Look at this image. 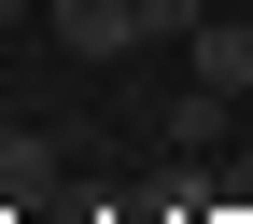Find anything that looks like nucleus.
<instances>
[{
	"label": "nucleus",
	"mask_w": 253,
	"mask_h": 224,
	"mask_svg": "<svg viewBox=\"0 0 253 224\" xmlns=\"http://www.w3.org/2000/svg\"><path fill=\"white\" fill-rule=\"evenodd\" d=\"M42 28L71 56H126V42H155V0H42Z\"/></svg>",
	"instance_id": "f257e3e1"
},
{
	"label": "nucleus",
	"mask_w": 253,
	"mask_h": 224,
	"mask_svg": "<svg viewBox=\"0 0 253 224\" xmlns=\"http://www.w3.org/2000/svg\"><path fill=\"white\" fill-rule=\"evenodd\" d=\"M183 56H197V98H211V112L253 98V28H239V14H197V28H183Z\"/></svg>",
	"instance_id": "f03ea898"
},
{
	"label": "nucleus",
	"mask_w": 253,
	"mask_h": 224,
	"mask_svg": "<svg viewBox=\"0 0 253 224\" xmlns=\"http://www.w3.org/2000/svg\"><path fill=\"white\" fill-rule=\"evenodd\" d=\"M14 14H28V0H0V28H14Z\"/></svg>",
	"instance_id": "7ed1b4c3"
}]
</instances>
